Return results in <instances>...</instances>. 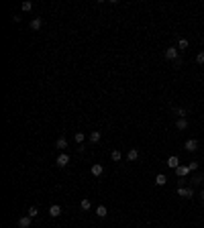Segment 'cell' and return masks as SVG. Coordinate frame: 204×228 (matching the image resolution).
Listing matches in <instances>:
<instances>
[{
    "mask_svg": "<svg viewBox=\"0 0 204 228\" xmlns=\"http://www.w3.org/2000/svg\"><path fill=\"white\" fill-rule=\"evenodd\" d=\"M68 163H69V155L68 153H59V157L55 159V165H57V167H65Z\"/></svg>",
    "mask_w": 204,
    "mask_h": 228,
    "instance_id": "obj_2",
    "label": "cell"
},
{
    "mask_svg": "<svg viewBox=\"0 0 204 228\" xmlns=\"http://www.w3.org/2000/svg\"><path fill=\"white\" fill-rule=\"evenodd\" d=\"M188 167H190V171H196V169H198V163H196V161H192Z\"/></svg>",
    "mask_w": 204,
    "mask_h": 228,
    "instance_id": "obj_26",
    "label": "cell"
},
{
    "mask_svg": "<svg viewBox=\"0 0 204 228\" xmlns=\"http://www.w3.org/2000/svg\"><path fill=\"white\" fill-rule=\"evenodd\" d=\"M20 8H23L25 12H29V10L33 8V2H31V0H29V2H23V4H20Z\"/></svg>",
    "mask_w": 204,
    "mask_h": 228,
    "instance_id": "obj_22",
    "label": "cell"
},
{
    "mask_svg": "<svg viewBox=\"0 0 204 228\" xmlns=\"http://www.w3.org/2000/svg\"><path fill=\"white\" fill-rule=\"evenodd\" d=\"M174 65H176V67H180V65H182V57H178V59L174 61Z\"/></svg>",
    "mask_w": 204,
    "mask_h": 228,
    "instance_id": "obj_28",
    "label": "cell"
},
{
    "mask_svg": "<svg viewBox=\"0 0 204 228\" xmlns=\"http://www.w3.org/2000/svg\"><path fill=\"white\" fill-rule=\"evenodd\" d=\"M110 159H112L114 163H118V161L122 159V153L118 151V149H114V151H110Z\"/></svg>",
    "mask_w": 204,
    "mask_h": 228,
    "instance_id": "obj_16",
    "label": "cell"
},
{
    "mask_svg": "<svg viewBox=\"0 0 204 228\" xmlns=\"http://www.w3.org/2000/svg\"><path fill=\"white\" fill-rule=\"evenodd\" d=\"M55 147L63 153V151H65V147H68V139H65V136H59V139H57V143H55Z\"/></svg>",
    "mask_w": 204,
    "mask_h": 228,
    "instance_id": "obj_9",
    "label": "cell"
},
{
    "mask_svg": "<svg viewBox=\"0 0 204 228\" xmlns=\"http://www.w3.org/2000/svg\"><path fill=\"white\" fill-rule=\"evenodd\" d=\"M178 57H180V53H178V49H176V47H167V49H165V59L176 61Z\"/></svg>",
    "mask_w": 204,
    "mask_h": 228,
    "instance_id": "obj_3",
    "label": "cell"
},
{
    "mask_svg": "<svg viewBox=\"0 0 204 228\" xmlns=\"http://www.w3.org/2000/svg\"><path fill=\"white\" fill-rule=\"evenodd\" d=\"M176 128L178 130H186V128H188V120H186V118H178L176 120Z\"/></svg>",
    "mask_w": 204,
    "mask_h": 228,
    "instance_id": "obj_14",
    "label": "cell"
},
{
    "mask_svg": "<svg viewBox=\"0 0 204 228\" xmlns=\"http://www.w3.org/2000/svg\"><path fill=\"white\" fill-rule=\"evenodd\" d=\"M176 195H182V198H186V200H190L192 195H194V188H178Z\"/></svg>",
    "mask_w": 204,
    "mask_h": 228,
    "instance_id": "obj_1",
    "label": "cell"
},
{
    "mask_svg": "<svg viewBox=\"0 0 204 228\" xmlns=\"http://www.w3.org/2000/svg\"><path fill=\"white\" fill-rule=\"evenodd\" d=\"M37 214H39V210L35 208V206H31V208H29V214H27V216H31V218H35V216H37Z\"/></svg>",
    "mask_w": 204,
    "mask_h": 228,
    "instance_id": "obj_24",
    "label": "cell"
},
{
    "mask_svg": "<svg viewBox=\"0 0 204 228\" xmlns=\"http://www.w3.org/2000/svg\"><path fill=\"white\" fill-rule=\"evenodd\" d=\"M165 183H167V177H165L163 173H159L155 177V185H165Z\"/></svg>",
    "mask_w": 204,
    "mask_h": 228,
    "instance_id": "obj_18",
    "label": "cell"
},
{
    "mask_svg": "<svg viewBox=\"0 0 204 228\" xmlns=\"http://www.w3.org/2000/svg\"><path fill=\"white\" fill-rule=\"evenodd\" d=\"M200 200H202V202H204V189H202V194H200Z\"/></svg>",
    "mask_w": 204,
    "mask_h": 228,
    "instance_id": "obj_29",
    "label": "cell"
},
{
    "mask_svg": "<svg viewBox=\"0 0 204 228\" xmlns=\"http://www.w3.org/2000/svg\"><path fill=\"white\" fill-rule=\"evenodd\" d=\"M74 139H76V143H78V147H80L82 143L86 141V134H84V133H80V130H78V133H76V136H74Z\"/></svg>",
    "mask_w": 204,
    "mask_h": 228,
    "instance_id": "obj_19",
    "label": "cell"
},
{
    "mask_svg": "<svg viewBox=\"0 0 204 228\" xmlns=\"http://www.w3.org/2000/svg\"><path fill=\"white\" fill-rule=\"evenodd\" d=\"M49 216H51V218H57V216H61V206H59V204H53V206L49 208Z\"/></svg>",
    "mask_w": 204,
    "mask_h": 228,
    "instance_id": "obj_7",
    "label": "cell"
},
{
    "mask_svg": "<svg viewBox=\"0 0 204 228\" xmlns=\"http://www.w3.org/2000/svg\"><path fill=\"white\" fill-rule=\"evenodd\" d=\"M184 149H186L188 153H192V151H196V149H198V141H196V139H188V141L184 143Z\"/></svg>",
    "mask_w": 204,
    "mask_h": 228,
    "instance_id": "obj_4",
    "label": "cell"
},
{
    "mask_svg": "<svg viewBox=\"0 0 204 228\" xmlns=\"http://www.w3.org/2000/svg\"><path fill=\"white\" fill-rule=\"evenodd\" d=\"M41 25H43V19H41V16H37V19L31 20V29H33V31H39Z\"/></svg>",
    "mask_w": 204,
    "mask_h": 228,
    "instance_id": "obj_13",
    "label": "cell"
},
{
    "mask_svg": "<svg viewBox=\"0 0 204 228\" xmlns=\"http://www.w3.org/2000/svg\"><path fill=\"white\" fill-rule=\"evenodd\" d=\"M196 63H200V65L204 63V51H202V53H198V55H196Z\"/></svg>",
    "mask_w": 204,
    "mask_h": 228,
    "instance_id": "obj_25",
    "label": "cell"
},
{
    "mask_svg": "<svg viewBox=\"0 0 204 228\" xmlns=\"http://www.w3.org/2000/svg\"><path fill=\"white\" fill-rule=\"evenodd\" d=\"M31 222H33L31 216H23V218L19 220V228H29V226H31Z\"/></svg>",
    "mask_w": 204,
    "mask_h": 228,
    "instance_id": "obj_8",
    "label": "cell"
},
{
    "mask_svg": "<svg viewBox=\"0 0 204 228\" xmlns=\"http://www.w3.org/2000/svg\"><path fill=\"white\" fill-rule=\"evenodd\" d=\"M90 173L94 175V177H100V175L104 173V167H102L100 163H94V165H92V167H90Z\"/></svg>",
    "mask_w": 204,
    "mask_h": 228,
    "instance_id": "obj_5",
    "label": "cell"
},
{
    "mask_svg": "<svg viewBox=\"0 0 204 228\" xmlns=\"http://www.w3.org/2000/svg\"><path fill=\"white\" fill-rule=\"evenodd\" d=\"M174 114H176L178 118H186V116H188V110H186V108H174Z\"/></svg>",
    "mask_w": 204,
    "mask_h": 228,
    "instance_id": "obj_17",
    "label": "cell"
},
{
    "mask_svg": "<svg viewBox=\"0 0 204 228\" xmlns=\"http://www.w3.org/2000/svg\"><path fill=\"white\" fill-rule=\"evenodd\" d=\"M80 208H82V210H90V208H92V202H90V200H86V198H84V200L80 202Z\"/></svg>",
    "mask_w": 204,
    "mask_h": 228,
    "instance_id": "obj_21",
    "label": "cell"
},
{
    "mask_svg": "<svg viewBox=\"0 0 204 228\" xmlns=\"http://www.w3.org/2000/svg\"><path fill=\"white\" fill-rule=\"evenodd\" d=\"M176 173H178V177H186V175L190 173V167H188V165H180V167L176 169Z\"/></svg>",
    "mask_w": 204,
    "mask_h": 228,
    "instance_id": "obj_11",
    "label": "cell"
},
{
    "mask_svg": "<svg viewBox=\"0 0 204 228\" xmlns=\"http://www.w3.org/2000/svg\"><path fill=\"white\" fill-rule=\"evenodd\" d=\"M100 139H102V133L100 130H92V133H90V143H100Z\"/></svg>",
    "mask_w": 204,
    "mask_h": 228,
    "instance_id": "obj_12",
    "label": "cell"
},
{
    "mask_svg": "<svg viewBox=\"0 0 204 228\" xmlns=\"http://www.w3.org/2000/svg\"><path fill=\"white\" fill-rule=\"evenodd\" d=\"M184 183H186V177H180V179H178V185H180V188H184Z\"/></svg>",
    "mask_w": 204,
    "mask_h": 228,
    "instance_id": "obj_27",
    "label": "cell"
},
{
    "mask_svg": "<svg viewBox=\"0 0 204 228\" xmlns=\"http://www.w3.org/2000/svg\"><path fill=\"white\" fill-rule=\"evenodd\" d=\"M139 159V151L137 149H129L127 151V161H137Z\"/></svg>",
    "mask_w": 204,
    "mask_h": 228,
    "instance_id": "obj_10",
    "label": "cell"
},
{
    "mask_svg": "<svg viewBox=\"0 0 204 228\" xmlns=\"http://www.w3.org/2000/svg\"><path fill=\"white\" fill-rule=\"evenodd\" d=\"M188 39H180V43H178V49H188Z\"/></svg>",
    "mask_w": 204,
    "mask_h": 228,
    "instance_id": "obj_23",
    "label": "cell"
},
{
    "mask_svg": "<svg viewBox=\"0 0 204 228\" xmlns=\"http://www.w3.org/2000/svg\"><path fill=\"white\" fill-rule=\"evenodd\" d=\"M165 165H167L170 169H178V167H180V159H178V155H171Z\"/></svg>",
    "mask_w": 204,
    "mask_h": 228,
    "instance_id": "obj_6",
    "label": "cell"
},
{
    "mask_svg": "<svg viewBox=\"0 0 204 228\" xmlns=\"http://www.w3.org/2000/svg\"><path fill=\"white\" fill-rule=\"evenodd\" d=\"M202 181H204V177H202V175H200V173H196V175H194V177H192V185H200Z\"/></svg>",
    "mask_w": 204,
    "mask_h": 228,
    "instance_id": "obj_20",
    "label": "cell"
},
{
    "mask_svg": "<svg viewBox=\"0 0 204 228\" xmlns=\"http://www.w3.org/2000/svg\"><path fill=\"white\" fill-rule=\"evenodd\" d=\"M106 214H108V210H106V206H98V208H96V216H98V218H106Z\"/></svg>",
    "mask_w": 204,
    "mask_h": 228,
    "instance_id": "obj_15",
    "label": "cell"
}]
</instances>
